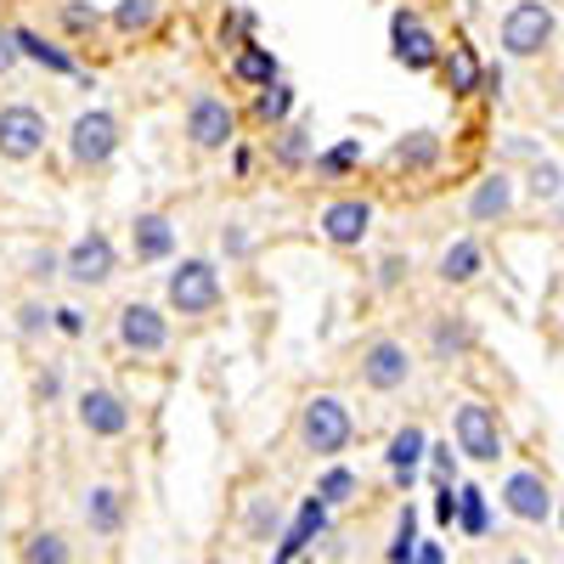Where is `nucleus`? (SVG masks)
<instances>
[{
    "instance_id": "nucleus-44",
    "label": "nucleus",
    "mask_w": 564,
    "mask_h": 564,
    "mask_svg": "<svg viewBox=\"0 0 564 564\" xmlns=\"http://www.w3.org/2000/svg\"><path fill=\"white\" fill-rule=\"evenodd\" d=\"M435 520L457 531V486H435Z\"/></svg>"
},
{
    "instance_id": "nucleus-46",
    "label": "nucleus",
    "mask_w": 564,
    "mask_h": 564,
    "mask_svg": "<svg viewBox=\"0 0 564 564\" xmlns=\"http://www.w3.org/2000/svg\"><path fill=\"white\" fill-rule=\"evenodd\" d=\"M412 564H446V542H417V558Z\"/></svg>"
},
{
    "instance_id": "nucleus-22",
    "label": "nucleus",
    "mask_w": 564,
    "mask_h": 564,
    "mask_svg": "<svg viewBox=\"0 0 564 564\" xmlns=\"http://www.w3.org/2000/svg\"><path fill=\"white\" fill-rule=\"evenodd\" d=\"M231 79L249 85V90H265V85L282 79V63H276L271 45H260V40H238V52H231Z\"/></svg>"
},
{
    "instance_id": "nucleus-31",
    "label": "nucleus",
    "mask_w": 564,
    "mask_h": 564,
    "mask_svg": "<svg viewBox=\"0 0 564 564\" xmlns=\"http://www.w3.org/2000/svg\"><path fill=\"white\" fill-rule=\"evenodd\" d=\"M322 508H350L356 497H361V475H356V468H345V463H327L322 468V475H316V491H311Z\"/></svg>"
},
{
    "instance_id": "nucleus-25",
    "label": "nucleus",
    "mask_w": 564,
    "mask_h": 564,
    "mask_svg": "<svg viewBox=\"0 0 564 564\" xmlns=\"http://www.w3.org/2000/svg\"><path fill=\"white\" fill-rule=\"evenodd\" d=\"M486 271V249L475 243V238H457V243H446V254H441V265H435V276L446 282V289H468Z\"/></svg>"
},
{
    "instance_id": "nucleus-4",
    "label": "nucleus",
    "mask_w": 564,
    "mask_h": 564,
    "mask_svg": "<svg viewBox=\"0 0 564 564\" xmlns=\"http://www.w3.org/2000/svg\"><path fill=\"white\" fill-rule=\"evenodd\" d=\"M238 124H243V113L231 108L220 90H193V97H186L181 135H186V148H193V153H231Z\"/></svg>"
},
{
    "instance_id": "nucleus-14",
    "label": "nucleus",
    "mask_w": 564,
    "mask_h": 564,
    "mask_svg": "<svg viewBox=\"0 0 564 564\" xmlns=\"http://www.w3.org/2000/svg\"><path fill=\"white\" fill-rule=\"evenodd\" d=\"M181 249V226L170 209H141L130 220V260L135 265H170Z\"/></svg>"
},
{
    "instance_id": "nucleus-1",
    "label": "nucleus",
    "mask_w": 564,
    "mask_h": 564,
    "mask_svg": "<svg viewBox=\"0 0 564 564\" xmlns=\"http://www.w3.org/2000/svg\"><path fill=\"white\" fill-rule=\"evenodd\" d=\"M294 441H300V452L316 457V463H339V457L350 452V441H356V412L345 406V395L316 390V395L300 401Z\"/></svg>"
},
{
    "instance_id": "nucleus-35",
    "label": "nucleus",
    "mask_w": 564,
    "mask_h": 564,
    "mask_svg": "<svg viewBox=\"0 0 564 564\" xmlns=\"http://www.w3.org/2000/svg\"><path fill=\"white\" fill-rule=\"evenodd\" d=\"M243 531H249V542H276L282 536V502L276 497H254L249 513H243Z\"/></svg>"
},
{
    "instance_id": "nucleus-3",
    "label": "nucleus",
    "mask_w": 564,
    "mask_h": 564,
    "mask_svg": "<svg viewBox=\"0 0 564 564\" xmlns=\"http://www.w3.org/2000/svg\"><path fill=\"white\" fill-rule=\"evenodd\" d=\"M63 141H68V164H74L79 175H97V170H108V164L119 159L124 124H119V113H108V108H79Z\"/></svg>"
},
{
    "instance_id": "nucleus-33",
    "label": "nucleus",
    "mask_w": 564,
    "mask_h": 564,
    "mask_svg": "<svg viewBox=\"0 0 564 564\" xmlns=\"http://www.w3.org/2000/svg\"><path fill=\"white\" fill-rule=\"evenodd\" d=\"M417 502H401V513H395V536H390V547H384V564H412L417 558Z\"/></svg>"
},
{
    "instance_id": "nucleus-40",
    "label": "nucleus",
    "mask_w": 564,
    "mask_h": 564,
    "mask_svg": "<svg viewBox=\"0 0 564 564\" xmlns=\"http://www.w3.org/2000/svg\"><path fill=\"white\" fill-rule=\"evenodd\" d=\"M406 276H412V260H406V254H384L379 271H372V289H379V294H395Z\"/></svg>"
},
{
    "instance_id": "nucleus-24",
    "label": "nucleus",
    "mask_w": 564,
    "mask_h": 564,
    "mask_svg": "<svg viewBox=\"0 0 564 564\" xmlns=\"http://www.w3.org/2000/svg\"><path fill=\"white\" fill-rule=\"evenodd\" d=\"M361 164H367L361 135H339L334 148H316V159H311V175H316V181H350Z\"/></svg>"
},
{
    "instance_id": "nucleus-20",
    "label": "nucleus",
    "mask_w": 564,
    "mask_h": 564,
    "mask_svg": "<svg viewBox=\"0 0 564 564\" xmlns=\"http://www.w3.org/2000/svg\"><path fill=\"white\" fill-rule=\"evenodd\" d=\"M480 74H486V63H480V52L463 34L452 45H441V79H446L452 97H480Z\"/></svg>"
},
{
    "instance_id": "nucleus-21",
    "label": "nucleus",
    "mask_w": 564,
    "mask_h": 564,
    "mask_svg": "<svg viewBox=\"0 0 564 564\" xmlns=\"http://www.w3.org/2000/svg\"><path fill=\"white\" fill-rule=\"evenodd\" d=\"M265 153H271V164H276L282 175H305L311 159H316V135H311L305 124H282V130H271Z\"/></svg>"
},
{
    "instance_id": "nucleus-47",
    "label": "nucleus",
    "mask_w": 564,
    "mask_h": 564,
    "mask_svg": "<svg viewBox=\"0 0 564 564\" xmlns=\"http://www.w3.org/2000/svg\"><path fill=\"white\" fill-rule=\"evenodd\" d=\"M480 97H502V68H497V63L480 74Z\"/></svg>"
},
{
    "instance_id": "nucleus-15",
    "label": "nucleus",
    "mask_w": 564,
    "mask_h": 564,
    "mask_svg": "<svg viewBox=\"0 0 564 564\" xmlns=\"http://www.w3.org/2000/svg\"><path fill=\"white\" fill-rule=\"evenodd\" d=\"M79 520H85V531L97 536V542H113V536L124 531V520H130V497H124V486H113V480H90V486L79 491Z\"/></svg>"
},
{
    "instance_id": "nucleus-16",
    "label": "nucleus",
    "mask_w": 564,
    "mask_h": 564,
    "mask_svg": "<svg viewBox=\"0 0 564 564\" xmlns=\"http://www.w3.org/2000/svg\"><path fill=\"white\" fill-rule=\"evenodd\" d=\"M502 508L520 525H542L547 513H553V486H547L542 468H513V475L502 480Z\"/></svg>"
},
{
    "instance_id": "nucleus-43",
    "label": "nucleus",
    "mask_w": 564,
    "mask_h": 564,
    "mask_svg": "<svg viewBox=\"0 0 564 564\" xmlns=\"http://www.w3.org/2000/svg\"><path fill=\"white\" fill-rule=\"evenodd\" d=\"M85 327H90V322H85L79 305H57V334H63V339H85Z\"/></svg>"
},
{
    "instance_id": "nucleus-13",
    "label": "nucleus",
    "mask_w": 564,
    "mask_h": 564,
    "mask_svg": "<svg viewBox=\"0 0 564 564\" xmlns=\"http://www.w3.org/2000/svg\"><path fill=\"white\" fill-rule=\"evenodd\" d=\"M558 34V18L547 0H520V7H508L502 18V52L508 57H542Z\"/></svg>"
},
{
    "instance_id": "nucleus-37",
    "label": "nucleus",
    "mask_w": 564,
    "mask_h": 564,
    "mask_svg": "<svg viewBox=\"0 0 564 564\" xmlns=\"http://www.w3.org/2000/svg\"><path fill=\"white\" fill-rule=\"evenodd\" d=\"M63 390H68L63 361H40L34 367V406H63Z\"/></svg>"
},
{
    "instance_id": "nucleus-49",
    "label": "nucleus",
    "mask_w": 564,
    "mask_h": 564,
    "mask_svg": "<svg viewBox=\"0 0 564 564\" xmlns=\"http://www.w3.org/2000/svg\"><path fill=\"white\" fill-rule=\"evenodd\" d=\"M558 531H564V502H558Z\"/></svg>"
},
{
    "instance_id": "nucleus-11",
    "label": "nucleus",
    "mask_w": 564,
    "mask_h": 564,
    "mask_svg": "<svg viewBox=\"0 0 564 564\" xmlns=\"http://www.w3.org/2000/svg\"><path fill=\"white\" fill-rule=\"evenodd\" d=\"M390 57L406 74H435L441 68V40H435L430 23H423V12H412V7L390 12Z\"/></svg>"
},
{
    "instance_id": "nucleus-27",
    "label": "nucleus",
    "mask_w": 564,
    "mask_h": 564,
    "mask_svg": "<svg viewBox=\"0 0 564 564\" xmlns=\"http://www.w3.org/2000/svg\"><path fill=\"white\" fill-rule=\"evenodd\" d=\"M23 564H74V542L63 525H34L23 542H18Z\"/></svg>"
},
{
    "instance_id": "nucleus-5",
    "label": "nucleus",
    "mask_w": 564,
    "mask_h": 564,
    "mask_svg": "<svg viewBox=\"0 0 564 564\" xmlns=\"http://www.w3.org/2000/svg\"><path fill=\"white\" fill-rule=\"evenodd\" d=\"M113 276H119V243H113V231L90 226V231H79V238L63 249V282H68V289L97 294V289H108Z\"/></svg>"
},
{
    "instance_id": "nucleus-18",
    "label": "nucleus",
    "mask_w": 564,
    "mask_h": 564,
    "mask_svg": "<svg viewBox=\"0 0 564 564\" xmlns=\"http://www.w3.org/2000/svg\"><path fill=\"white\" fill-rule=\"evenodd\" d=\"M423 457H430V435H423L417 423H401V430L390 435V446H384V468H390V480H395L401 491H412Z\"/></svg>"
},
{
    "instance_id": "nucleus-12",
    "label": "nucleus",
    "mask_w": 564,
    "mask_h": 564,
    "mask_svg": "<svg viewBox=\"0 0 564 564\" xmlns=\"http://www.w3.org/2000/svg\"><path fill=\"white\" fill-rule=\"evenodd\" d=\"M52 141V119H45L34 102H7L0 108V159L7 164H34Z\"/></svg>"
},
{
    "instance_id": "nucleus-9",
    "label": "nucleus",
    "mask_w": 564,
    "mask_h": 564,
    "mask_svg": "<svg viewBox=\"0 0 564 564\" xmlns=\"http://www.w3.org/2000/svg\"><path fill=\"white\" fill-rule=\"evenodd\" d=\"M452 435H457V452H463L468 463H497V457H502V417H497V406H486V401H475V395L457 401Z\"/></svg>"
},
{
    "instance_id": "nucleus-10",
    "label": "nucleus",
    "mask_w": 564,
    "mask_h": 564,
    "mask_svg": "<svg viewBox=\"0 0 564 564\" xmlns=\"http://www.w3.org/2000/svg\"><path fill=\"white\" fill-rule=\"evenodd\" d=\"M372 220H379L372 198H361V193H339V198H327V204H322L316 231H322V243H327V249H361V243L372 238Z\"/></svg>"
},
{
    "instance_id": "nucleus-38",
    "label": "nucleus",
    "mask_w": 564,
    "mask_h": 564,
    "mask_svg": "<svg viewBox=\"0 0 564 564\" xmlns=\"http://www.w3.org/2000/svg\"><path fill=\"white\" fill-rule=\"evenodd\" d=\"M525 181H531V193H536L542 204H558V198H564V170H558L553 159H536Z\"/></svg>"
},
{
    "instance_id": "nucleus-36",
    "label": "nucleus",
    "mask_w": 564,
    "mask_h": 564,
    "mask_svg": "<svg viewBox=\"0 0 564 564\" xmlns=\"http://www.w3.org/2000/svg\"><path fill=\"white\" fill-rule=\"evenodd\" d=\"M23 276L34 282V289H57V282H63V249H52V243L29 249V260H23Z\"/></svg>"
},
{
    "instance_id": "nucleus-48",
    "label": "nucleus",
    "mask_w": 564,
    "mask_h": 564,
    "mask_svg": "<svg viewBox=\"0 0 564 564\" xmlns=\"http://www.w3.org/2000/svg\"><path fill=\"white\" fill-rule=\"evenodd\" d=\"M502 564H536V558H525V553H508Z\"/></svg>"
},
{
    "instance_id": "nucleus-30",
    "label": "nucleus",
    "mask_w": 564,
    "mask_h": 564,
    "mask_svg": "<svg viewBox=\"0 0 564 564\" xmlns=\"http://www.w3.org/2000/svg\"><path fill=\"white\" fill-rule=\"evenodd\" d=\"M430 350H435V361H463L468 350H475V327H468V316H435L430 322Z\"/></svg>"
},
{
    "instance_id": "nucleus-34",
    "label": "nucleus",
    "mask_w": 564,
    "mask_h": 564,
    "mask_svg": "<svg viewBox=\"0 0 564 564\" xmlns=\"http://www.w3.org/2000/svg\"><path fill=\"white\" fill-rule=\"evenodd\" d=\"M57 23H63L68 40H90V34L108 23V12H102V7H90V0H63V7H57Z\"/></svg>"
},
{
    "instance_id": "nucleus-50",
    "label": "nucleus",
    "mask_w": 564,
    "mask_h": 564,
    "mask_svg": "<svg viewBox=\"0 0 564 564\" xmlns=\"http://www.w3.org/2000/svg\"><path fill=\"white\" fill-rule=\"evenodd\" d=\"M558 226H564V198H558Z\"/></svg>"
},
{
    "instance_id": "nucleus-23",
    "label": "nucleus",
    "mask_w": 564,
    "mask_h": 564,
    "mask_svg": "<svg viewBox=\"0 0 564 564\" xmlns=\"http://www.w3.org/2000/svg\"><path fill=\"white\" fill-rule=\"evenodd\" d=\"M294 108H300V90L289 79H276L265 90H254V102H249V119L260 130H282V124H294Z\"/></svg>"
},
{
    "instance_id": "nucleus-42",
    "label": "nucleus",
    "mask_w": 564,
    "mask_h": 564,
    "mask_svg": "<svg viewBox=\"0 0 564 564\" xmlns=\"http://www.w3.org/2000/svg\"><path fill=\"white\" fill-rule=\"evenodd\" d=\"M18 68H23L18 34H12V23H0V79H7V74H18Z\"/></svg>"
},
{
    "instance_id": "nucleus-2",
    "label": "nucleus",
    "mask_w": 564,
    "mask_h": 564,
    "mask_svg": "<svg viewBox=\"0 0 564 564\" xmlns=\"http://www.w3.org/2000/svg\"><path fill=\"white\" fill-rule=\"evenodd\" d=\"M220 305H226V276H220L215 260L186 254V260L170 265V276H164V311L170 316L209 322V316H220Z\"/></svg>"
},
{
    "instance_id": "nucleus-39",
    "label": "nucleus",
    "mask_w": 564,
    "mask_h": 564,
    "mask_svg": "<svg viewBox=\"0 0 564 564\" xmlns=\"http://www.w3.org/2000/svg\"><path fill=\"white\" fill-rule=\"evenodd\" d=\"M220 254H226V260H249V254H254V231H249L243 220H226V226H220Z\"/></svg>"
},
{
    "instance_id": "nucleus-8",
    "label": "nucleus",
    "mask_w": 564,
    "mask_h": 564,
    "mask_svg": "<svg viewBox=\"0 0 564 564\" xmlns=\"http://www.w3.org/2000/svg\"><path fill=\"white\" fill-rule=\"evenodd\" d=\"M74 423H79L90 441H124L135 430V406L113 384H85L74 395Z\"/></svg>"
},
{
    "instance_id": "nucleus-17",
    "label": "nucleus",
    "mask_w": 564,
    "mask_h": 564,
    "mask_svg": "<svg viewBox=\"0 0 564 564\" xmlns=\"http://www.w3.org/2000/svg\"><path fill=\"white\" fill-rule=\"evenodd\" d=\"M12 34H18L23 63H34V68H45V74H57V79H85V68H79V57L68 52V45L45 40V34H40V29H29V23H12Z\"/></svg>"
},
{
    "instance_id": "nucleus-29",
    "label": "nucleus",
    "mask_w": 564,
    "mask_h": 564,
    "mask_svg": "<svg viewBox=\"0 0 564 564\" xmlns=\"http://www.w3.org/2000/svg\"><path fill=\"white\" fill-rule=\"evenodd\" d=\"M164 18V0H113V12H108V29L124 34V40H141V34H153Z\"/></svg>"
},
{
    "instance_id": "nucleus-32",
    "label": "nucleus",
    "mask_w": 564,
    "mask_h": 564,
    "mask_svg": "<svg viewBox=\"0 0 564 564\" xmlns=\"http://www.w3.org/2000/svg\"><path fill=\"white\" fill-rule=\"evenodd\" d=\"M457 531L468 542H480L491 531V497L480 486H457Z\"/></svg>"
},
{
    "instance_id": "nucleus-19",
    "label": "nucleus",
    "mask_w": 564,
    "mask_h": 564,
    "mask_svg": "<svg viewBox=\"0 0 564 564\" xmlns=\"http://www.w3.org/2000/svg\"><path fill=\"white\" fill-rule=\"evenodd\" d=\"M513 215V175L508 170H491L475 181V193H468V220L475 226H497Z\"/></svg>"
},
{
    "instance_id": "nucleus-28",
    "label": "nucleus",
    "mask_w": 564,
    "mask_h": 564,
    "mask_svg": "<svg viewBox=\"0 0 564 564\" xmlns=\"http://www.w3.org/2000/svg\"><path fill=\"white\" fill-rule=\"evenodd\" d=\"M435 159H441V135H435V130H406L395 148H390V164L406 170V175L435 170Z\"/></svg>"
},
{
    "instance_id": "nucleus-45",
    "label": "nucleus",
    "mask_w": 564,
    "mask_h": 564,
    "mask_svg": "<svg viewBox=\"0 0 564 564\" xmlns=\"http://www.w3.org/2000/svg\"><path fill=\"white\" fill-rule=\"evenodd\" d=\"M249 170H254V148H249V141H231V175L249 181Z\"/></svg>"
},
{
    "instance_id": "nucleus-6",
    "label": "nucleus",
    "mask_w": 564,
    "mask_h": 564,
    "mask_svg": "<svg viewBox=\"0 0 564 564\" xmlns=\"http://www.w3.org/2000/svg\"><path fill=\"white\" fill-rule=\"evenodd\" d=\"M113 339H119L124 356L148 361V356H164V350H170L175 322H170V311L153 305V300H124L119 316H113Z\"/></svg>"
},
{
    "instance_id": "nucleus-26",
    "label": "nucleus",
    "mask_w": 564,
    "mask_h": 564,
    "mask_svg": "<svg viewBox=\"0 0 564 564\" xmlns=\"http://www.w3.org/2000/svg\"><path fill=\"white\" fill-rule=\"evenodd\" d=\"M12 334H18V345H40L45 334H57V305L45 294H23L12 311Z\"/></svg>"
},
{
    "instance_id": "nucleus-7",
    "label": "nucleus",
    "mask_w": 564,
    "mask_h": 564,
    "mask_svg": "<svg viewBox=\"0 0 564 564\" xmlns=\"http://www.w3.org/2000/svg\"><path fill=\"white\" fill-rule=\"evenodd\" d=\"M412 350L395 339V334H379V339H367L361 345V356H356V379H361V390H372V395H395V390H406L412 384Z\"/></svg>"
},
{
    "instance_id": "nucleus-41",
    "label": "nucleus",
    "mask_w": 564,
    "mask_h": 564,
    "mask_svg": "<svg viewBox=\"0 0 564 564\" xmlns=\"http://www.w3.org/2000/svg\"><path fill=\"white\" fill-rule=\"evenodd\" d=\"M430 475H435V486H457V452H452V441H430Z\"/></svg>"
}]
</instances>
